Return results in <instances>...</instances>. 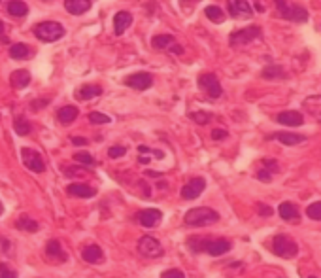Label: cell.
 I'll return each instance as SVG.
<instances>
[{"label": "cell", "mask_w": 321, "mask_h": 278, "mask_svg": "<svg viewBox=\"0 0 321 278\" xmlns=\"http://www.w3.org/2000/svg\"><path fill=\"white\" fill-rule=\"evenodd\" d=\"M183 222L189 227H204V225H211L220 222V214L213 208H208V206H198V208L189 210L183 216Z\"/></svg>", "instance_id": "cell-1"}, {"label": "cell", "mask_w": 321, "mask_h": 278, "mask_svg": "<svg viewBox=\"0 0 321 278\" xmlns=\"http://www.w3.org/2000/svg\"><path fill=\"white\" fill-rule=\"evenodd\" d=\"M274 6L278 10L280 17L293 21V23H304L308 21V12L298 4H291L287 0H274Z\"/></svg>", "instance_id": "cell-2"}, {"label": "cell", "mask_w": 321, "mask_h": 278, "mask_svg": "<svg viewBox=\"0 0 321 278\" xmlns=\"http://www.w3.org/2000/svg\"><path fill=\"white\" fill-rule=\"evenodd\" d=\"M64 27L57 21H44L34 27V36L42 42H57L64 36Z\"/></svg>", "instance_id": "cell-3"}, {"label": "cell", "mask_w": 321, "mask_h": 278, "mask_svg": "<svg viewBox=\"0 0 321 278\" xmlns=\"http://www.w3.org/2000/svg\"><path fill=\"white\" fill-rule=\"evenodd\" d=\"M270 250H272L276 255H280V257L291 259V257H295V255H297L298 244L291 239V237H287V235H276L274 239H272Z\"/></svg>", "instance_id": "cell-4"}, {"label": "cell", "mask_w": 321, "mask_h": 278, "mask_svg": "<svg viewBox=\"0 0 321 278\" xmlns=\"http://www.w3.org/2000/svg\"><path fill=\"white\" fill-rule=\"evenodd\" d=\"M138 254L144 255V257H161V255L165 254V250L161 246V242L155 239V237H149V235H144L140 237L138 240Z\"/></svg>", "instance_id": "cell-5"}, {"label": "cell", "mask_w": 321, "mask_h": 278, "mask_svg": "<svg viewBox=\"0 0 321 278\" xmlns=\"http://www.w3.org/2000/svg\"><path fill=\"white\" fill-rule=\"evenodd\" d=\"M261 38V27H248V29H240V31H235L231 36H229V42H231V46L233 47H238V46H246V44H250L253 40Z\"/></svg>", "instance_id": "cell-6"}, {"label": "cell", "mask_w": 321, "mask_h": 278, "mask_svg": "<svg viewBox=\"0 0 321 278\" xmlns=\"http://www.w3.org/2000/svg\"><path fill=\"white\" fill-rule=\"evenodd\" d=\"M21 159H23L25 167L32 172H44L46 170V163L42 159V155L36 152V150H32V148H21Z\"/></svg>", "instance_id": "cell-7"}, {"label": "cell", "mask_w": 321, "mask_h": 278, "mask_svg": "<svg viewBox=\"0 0 321 278\" xmlns=\"http://www.w3.org/2000/svg\"><path fill=\"white\" fill-rule=\"evenodd\" d=\"M198 87L208 93L210 99H220L223 95V87H221L220 80L216 74H202L198 76Z\"/></svg>", "instance_id": "cell-8"}, {"label": "cell", "mask_w": 321, "mask_h": 278, "mask_svg": "<svg viewBox=\"0 0 321 278\" xmlns=\"http://www.w3.org/2000/svg\"><path fill=\"white\" fill-rule=\"evenodd\" d=\"M204 187H206V180L204 178H193V180H189L187 184L181 187V199H185V201H193L196 199L198 195L204 191Z\"/></svg>", "instance_id": "cell-9"}, {"label": "cell", "mask_w": 321, "mask_h": 278, "mask_svg": "<svg viewBox=\"0 0 321 278\" xmlns=\"http://www.w3.org/2000/svg\"><path fill=\"white\" fill-rule=\"evenodd\" d=\"M125 84L129 87L136 89V91H146L153 84V76L148 74V72H136V74H131V76L127 78Z\"/></svg>", "instance_id": "cell-10"}, {"label": "cell", "mask_w": 321, "mask_h": 278, "mask_svg": "<svg viewBox=\"0 0 321 278\" xmlns=\"http://www.w3.org/2000/svg\"><path fill=\"white\" fill-rule=\"evenodd\" d=\"M161 220H163V212L159 208H146L138 212V222H140L144 227H148V229L159 225Z\"/></svg>", "instance_id": "cell-11"}, {"label": "cell", "mask_w": 321, "mask_h": 278, "mask_svg": "<svg viewBox=\"0 0 321 278\" xmlns=\"http://www.w3.org/2000/svg\"><path fill=\"white\" fill-rule=\"evenodd\" d=\"M229 12H231V16L238 17V19H248L253 16V10H251L248 0H231Z\"/></svg>", "instance_id": "cell-12"}, {"label": "cell", "mask_w": 321, "mask_h": 278, "mask_svg": "<svg viewBox=\"0 0 321 278\" xmlns=\"http://www.w3.org/2000/svg\"><path fill=\"white\" fill-rule=\"evenodd\" d=\"M302 108L308 116H312L317 123H321V95L306 97L304 102H302Z\"/></svg>", "instance_id": "cell-13"}, {"label": "cell", "mask_w": 321, "mask_h": 278, "mask_svg": "<svg viewBox=\"0 0 321 278\" xmlns=\"http://www.w3.org/2000/svg\"><path fill=\"white\" fill-rule=\"evenodd\" d=\"M231 248H233L231 240H227V239H213V240H208V242H206V248H204V252L216 257V255L227 254Z\"/></svg>", "instance_id": "cell-14"}, {"label": "cell", "mask_w": 321, "mask_h": 278, "mask_svg": "<svg viewBox=\"0 0 321 278\" xmlns=\"http://www.w3.org/2000/svg\"><path fill=\"white\" fill-rule=\"evenodd\" d=\"M276 121L280 125H285V127H300L304 123V116L300 112H295V110H287V112L278 114Z\"/></svg>", "instance_id": "cell-15"}, {"label": "cell", "mask_w": 321, "mask_h": 278, "mask_svg": "<svg viewBox=\"0 0 321 278\" xmlns=\"http://www.w3.org/2000/svg\"><path fill=\"white\" fill-rule=\"evenodd\" d=\"M81 257H83V261L91 263V265H100L104 261V252L98 244H89L81 250Z\"/></svg>", "instance_id": "cell-16"}, {"label": "cell", "mask_w": 321, "mask_h": 278, "mask_svg": "<svg viewBox=\"0 0 321 278\" xmlns=\"http://www.w3.org/2000/svg\"><path fill=\"white\" fill-rule=\"evenodd\" d=\"M268 138L278 140V142H282L285 146H297V144L306 142L304 134H295V132H274V134H270Z\"/></svg>", "instance_id": "cell-17"}, {"label": "cell", "mask_w": 321, "mask_h": 278, "mask_svg": "<svg viewBox=\"0 0 321 278\" xmlns=\"http://www.w3.org/2000/svg\"><path fill=\"white\" fill-rule=\"evenodd\" d=\"M91 0H64V8L72 16H81L91 10Z\"/></svg>", "instance_id": "cell-18"}, {"label": "cell", "mask_w": 321, "mask_h": 278, "mask_svg": "<svg viewBox=\"0 0 321 278\" xmlns=\"http://www.w3.org/2000/svg\"><path fill=\"white\" fill-rule=\"evenodd\" d=\"M131 25H133V16L129 12H118L114 16V31H116L118 36H121Z\"/></svg>", "instance_id": "cell-19"}, {"label": "cell", "mask_w": 321, "mask_h": 278, "mask_svg": "<svg viewBox=\"0 0 321 278\" xmlns=\"http://www.w3.org/2000/svg\"><path fill=\"white\" fill-rule=\"evenodd\" d=\"M66 191H68V195H74V197H79V199H89V197H93V195L96 193L91 185L78 184V182H74V184L68 185Z\"/></svg>", "instance_id": "cell-20"}, {"label": "cell", "mask_w": 321, "mask_h": 278, "mask_svg": "<svg viewBox=\"0 0 321 278\" xmlns=\"http://www.w3.org/2000/svg\"><path fill=\"white\" fill-rule=\"evenodd\" d=\"M278 214H280V218L285 220V222L298 220V210L293 202H282V204L278 206Z\"/></svg>", "instance_id": "cell-21"}, {"label": "cell", "mask_w": 321, "mask_h": 278, "mask_svg": "<svg viewBox=\"0 0 321 278\" xmlns=\"http://www.w3.org/2000/svg\"><path fill=\"white\" fill-rule=\"evenodd\" d=\"M6 8H8V14L12 17H25L29 14V6L25 4L23 0H10Z\"/></svg>", "instance_id": "cell-22"}, {"label": "cell", "mask_w": 321, "mask_h": 278, "mask_svg": "<svg viewBox=\"0 0 321 278\" xmlns=\"http://www.w3.org/2000/svg\"><path fill=\"white\" fill-rule=\"evenodd\" d=\"M100 95H102L100 85H83L79 91H76V97H78V99H81V101H89V99L100 97Z\"/></svg>", "instance_id": "cell-23"}, {"label": "cell", "mask_w": 321, "mask_h": 278, "mask_svg": "<svg viewBox=\"0 0 321 278\" xmlns=\"http://www.w3.org/2000/svg\"><path fill=\"white\" fill-rule=\"evenodd\" d=\"M76 117H78V108L76 106H63L57 112V119L63 125H70Z\"/></svg>", "instance_id": "cell-24"}, {"label": "cell", "mask_w": 321, "mask_h": 278, "mask_svg": "<svg viewBox=\"0 0 321 278\" xmlns=\"http://www.w3.org/2000/svg\"><path fill=\"white\" fill-rule=\"evenodd\" d=\"M29 84H31L29 70H16V72L12 74V85H14L16 89H23V87H27Z\"/></svg>", "instance_id": "cell-25"}, {"label": "cell", "mask_w": 321, "mask_h": 278, "mask_svg": "<svg viewBox=\"0 0 321 278\" xmlns=\"http://www.w3.org/2000/svg\"><path fill=\"white\" fill-rule=\"evenodd\" d=\"M46 255L47 257H57V259H63L66 261V254L63 252V246L59 240H49L46 244Z\"/></svg>", "instance_id": "cell-26"}, {"label": "cell", "mask_w": 321, "mask_h": 278, "mask_svg": "<svg viewBox=\"0 0 321 278\" xmlns=\"http://www.w3.org/2000/svg\"><path fill=\"white\" fill-rule=\"evenodd\" d=\"M16 227H17V229H21V231H27V233H36L40 229L38 222H34V220H32V218H29L27 214H23V216L17 220Z\"/></svg>", "instance_id": "cell-27"}, {"label": "cell", "mask_w": 321, "mask_h": 278, "mask_svg": "<svg viewBox=\"0 0 321 278\" xmlns=\"http://www.w3.org/2000/svg\"><path fill=\"white\" fill-rule=\"evenodd\" d=\"M174 44V36L172 34H157L151 38V46L155 49H168V47Z\"/></svg>", "instance_id": "cell-28"}, {"label": "cell", "mask_w": 321, "mask_h": 278, "mask_svg": "<svg viewBox=\"0 0 321 278\" xmlns=\"http://www.w3.org/2000/svg\"><path fill=\"white\" fill-rule=\"evenodd\" d=\"M263 78L265 80H283L285 76V70L282 68V66H278V64H270V66H266L265 70H263Z\"/></svg>", "instance_id": "cell-29"}, {"label": "cell", "mask_w": 321, "mask_h": 278, "mask_svg": "<svg viewBox=\"0 0 321 278\" xmlns=\"http://www.w3.org/2000/svg\"><path fill=\"white\" fill-rule=\"evenodd\" d=\"M204 14H206V17H208L210 21H213V23H223V21H225V12H223L220 6H206Z\"/></svg>", "instance_id": "cell-30"}, {"label": "cell", "mask_w": 321, "mask_h": 278, "mask_svg": "<svg viewBox=\"0 0 321 278\" xmlns=\"http://www.w3.org/2000/svg\"><path fill=\"white\" fill-rule=\"evenodd\" d=\"M29 53H31V49H29L27 44H14V46L10 47V57H12V59H17V61L29 57Z\"/></svg>", "instance_id": "cell-31"}, {"label": "cell", "mask_w": 321, "mask_h": 278, "mask_svg": "<svg viewBox=\"0 0 321 278\" xmlns=\"http://www.w3.org/2000/svg\"><path fill=\"white\" fill-rule=\"evenodd\" d=\"M206 242L208 239H198V237H189L187 239V248L193 252V254H200L204 252V248H206Z\"/></svg>", "instance_id": "cell-32"}, {"label": "cell", "mask_w": 321, "mask_h": 278, "mask_svg": "<svg viewBox=\"0 0 321 278\" xmlns=\"http://www.w3.org/2000/svg\"><path fill=\"white\" fill-rule=\"evenodd\" d=\"M14 131L17 132V136H27L31 132V125L25 117H16L14 121Z\"/></svg>", "instance_id": "cell-33"}, {"label": "cell", "mask_w": 321, "mask_h": 278, "mask_svg": "<svg viewBox=\"0 0 321 278\" xmlns=\"http://www.w3.org/2000/svg\"><path fill=\"white\" fill-rule=\"evenodd\" d=\"M74 159L78 163H81V165H85V167H94L96 165V159H94L91 154H87V152H78V154H74Z\"/></svg>", "instance_id": "cell-34"}, {"label": "cell", "mask_w": 321, "mask_h": 278, "mask_svg": "<svg viewBox=\"0 0 321 278\" xmlns=\"http://www.w3.org/2000/svg\"><path fill=\"white\" fill-rule=\"evenodd\" d=\"M306 216L310 220H315V222H321V201L312 202L308 208H306Z\"/></svg>", "instance_id": "cell-35"}, {"label": "cell", "mask_w": 321, "mask_h": 278, "mask_svg": "<svg viewBox=\"0 0 321 278\" xmlns=\"http://www.w3.org/2000/svg\"><path fill=\"white\" fill-rule=\"evenodd\" d=\"M89 121L94 125H106V123H112V117L106 116V114H100V112H91V114H89Z\"/></svg>", "instance_id": "cell-36"}, {"label": "cell", "mask_w": 321, "mask_h": 278, "mask_svg": "<svg viewBox=\"0 0 321 278\" xmlns=\"http://www.w3.org/2000/svg\"><path fill=\"white\" fill-rule=\"evenodd\" d=\"M189 117L195 119L196 123L206 125L211 119V114H208V112H193V114H189Z\"/></svg>", "instance_id": "cell-37"}, {"label": "cell", "mask_w": 321, "mask_h": 278, "mask_svg": "<svg viewBox=\"0 0 321 278\" xmlns=\"http://www.w3.org/2000/svg\"><path fill=\"white\" fill-rule=\"evenodd\" d=\"M0 278H17V272L8 263H0Z\"/></svg>", "instance_id": "cell-38"}, {"label": "cell", "mask_w": 321, "mask_h": 278, "mask_svg": "<svg viewBox=\"0 0 321 278\" xmlns=\"http://www.w3.org/2000/svg\"><path fill=\"white\" fill-rule=\"evenodd\" d=\"M127 154V148L125 146H112L108 150V155H110L112 159H119V157H123Z\"/></svg>", "instance_id": "cell-39"}, {"label": "cell", "mask_w": 321, "mask_h": 278, "mask_svg": "<svg viewBox=\"0 0 321 278\" xmlns=\"http://www.w3.org/2000/svg\"><path fill=\"white\" fill-rule=\"evenodd\" d=\"M85 172H87L85 167H74V169L66 167V169H64V174H66V176H83Z\"/></svg>", "instance_id": "cell-40"}, {"label": "cell", "mask_w": 321, "mask_h": 278, "mask_svg": "<svg viewBox=\"0 0 321 278\" xmlns=\"http://www.w3.org/2000/svg\"><path fill=\"white\" fill-rule=\"evenodd\" d=\"M161 278H185V274H183V270L180 269H168L161 274Z\"/></svg>", "instance_id": "cell-41"}, {"label": "cell", "mask_w": 321, "mask_h": 278, "mask_svg": "<svg viewBox=\"0 0 321 278\" xmlns=\"http://www.w3.org/2000/svg\"><path fill=\"white\" fill-rule=\"evenodd\" d=\"M263 165H265V169L270 170L272 174H274V172H280V165H278V161H276V159H265V161H263Z\"/></svg>", "instance_id": "cell-42"}, {"label": "cell", "mask_w": 321, "mask_h": 278, "mask_svg": "<svg viewBox=\"0 0 321 278\" xmlns=\"http://www.w3.org/2000/svg\"><path fill=\"white\" fill-rule=\"evenodd\" d=\"M227 136H229V132L225 131V129H213V131H211V138L218 140V142H220V140H225Z\"/></svg>", "instance_id": "cell-43"}, {"label": "cell", "mask_w": 321, "mask_h": 278, "mask_svg": "<svg viewBox=\"0 0 321 278\" xmlns=\"http://www.w3.org/2000/svg\"><path fill=\"white\" fill-rule=\"evenodd\" d=\"M257 178L261 180V182H270V180H272V172H270V170H266L265 167H263V169L257 172Z\"/></svg>", "instance_id": "cell-44"}, {"label": "cell", "mask_w": 321, "mask_h": 278, "mask_svg": "<svg viewBox=\"0 0 321 278\" xmlns=\"http://www.w3.org/2000/svg\"><path fill=\"white\" fill-rule=\"evenodd\" d=\"M257 210H259V214H261V216H272V208H270V206H266V204H261V202H259L257 204Z\"/></svg>", "instance_id": "cell-45"}, {"label": "cell", "mask_w": 321, "mask_h": 278, "mask_svg": "<svg viewBox=\"0 0 321 278\" xmlns=\"http://www.w3.org/2000/svg\"><path fill=\"white\" fill-rule=\"evenodd\" d=\"M72 144H74V146H85L87 138H81V136H72Z\"/></svg>", "instance_id": "cell-46"}, {"label": "cell", "mask_w": 321, "mask_h": 278, "mask_svg": "<svg viewBox=\"0 0 321 278\" xmlns=\"http://www.w3.org/2000/svg\"><path fill=\"white\" fill-rule=\"evenodd\" d=\"M0 250H2L4 254L10 250V240L8 239H2V237H0Z\"/></svg>", "instance_id": "cell-47"}, {"label": "cell", "mask_w": 321, "mask_h": 278, "mask_svg": "<svg viewBox=\"0 0 321 278\" xmlns=\"http://www.w3.org/2000/svg\"><path fill=\"white\" fill-rule=\"evenodd\" d=\"M138 154L146 155V154H153V150H149L148 146H138Z\"/></svg>", "instance_id": "cell-48"}, {"label": "cell", "mask_w": 321, "mask_h": 278, "mask_svg": "<svg viewBox=\"0 0 321 278\" xmlns=\"http://www.w3.org/2000/svg\"><path fill=\"white\" fill-rule=\"evenodd\" d=\"M168 49H170V51H174V53H181V51H183V47L176 46V44H172V46L168 47Z\"/></svg>", "instance_id": "cell-49"}, {"label": "cell", "mask_w": 321, "mask_h": 278, "mask_svg": "<svg viewBox=\"0 0 321 278\" xmlns=\"http://www.w3.org/2000/svg\"><path fill=\"white\" fill-rule=\"evenodd\" d=\"M146 174H148V176H151V178H159V176H163V174H161V172H157V170H148Z\"/></svg>", "instance_id": "cell-50"}, {"label": "cell", "mask_w": 321, "mask_h": 278, "mask_svg": "<svg viewBox=\"0 0 321 278\" xmlns=\"http://www.w3.org/2000/svg\"><path fill=\"white\" fill-rule=\"evenodd\" d=\"M140 163H142V165H146V163H149V159H148V157H140Z\"/></svg>", "instance_id": "cell-51"}, {"label": "cell", "mask_w": 321, "mask_h": 278, "mask_svg": "<svg viewBox=\"0 0 321 278\" xmlns=\"http://www.w3.org/2000/svg\"><path fill=\"white\" fill-rule=\"evenodd\" d=\"M4 29H6V27H4V23H2V21H0V34H2V32H4Z\"/></svg>", "instance_id": "cell-52"}, {"label": "cell", "mask_w": 321, "mask_h": 278, "mask_svg": "<svg viewBox=\"0 0 321 278\" xmlns=\"http://www.w3.org/2000/svg\"><path fill=\"white\" fill-rule=\"evenodd\" d=\"M2 212H4V206H2V202H0V214H2Z\"/></svg>", "instance_id": "cell-53"}, {"label": "cell", "mask_w": 321, "mask_h": 278, "mask_svg": "<svg viewBox=\"0 0 321 278\" xmlns=\"http://www.w3.org/2000/svg\"><path fill=\"white\" fill-rule=\"evenodd\" d=\"M308 278H315V276H308Z\"/></svg>", "instance_id": "cell-54"}]
</instances>
